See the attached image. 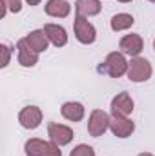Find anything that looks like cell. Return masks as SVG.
Returning <instances> with one entry per match:
<instances>
[{
    "label": "cell",
    "instance_id": "6da1fadb",
    "mask_svg": "<svg viewBox=\"0 0 155 156\" xmlns=\"http://www.w3.org/2000/svg\"><path fill=\"white\" fill-rule=\"evenodd\" d=\"M128 64H130V62L126 60V55H124V53H120V51H112V53L106 55L104 62L99 64L97 71H99L100 75H108V76H112V78H120L128 73Z\"/></svg>",
    "mask_w": 155,
    "mask_h": 156
},
{
    "label": "cell",
    "instance_id": "7a4b0ae2",
    "mask_svg": "<svg viewBox=\"0 0 155 156\" xmlns=\"http://www.w3.org/2000/svg\"><path fill=\"white\" fill-rule=\"evenodd\" d=\"M26 156H62L60 147L51 140H40V138H29L24 144Z\"/></svg>",
    "mask_w": 155,
    "mask_h": 156
},
{
    "label": "cell",
    "instance_id": "3957f363",
    "mask_svg": "<svg viewBox=\"0 0 155 156\" xmlns=\"http://www.w3.org/2000/svg\"><path fill=\"white\" fill-rule=\"evenodd\" d=\"M153 75V67L150 64V60L142 58V56H135L130 60L128 64V73L126 76L130 82H135V83H142V82H148Z\"/></svg>",
    "mask_w": 155,
    "mask_h": 156
},
{
    "label": "cell",
    "instance_id": "277c9868",
    "mask_svg": "<svg viewBox=\"0 0 155 156\" xmlns=\"http://www.w3.org/2000/svg\"><path fill=\"white\" fill-rule=\"evenodd\" d=\"M110 120H112V116L106 111L93 109L89 113V118H88V133H89V136H93V138L102 136L110 129Z\"/></svg>",
    "mask_w": 155,
    "mask_h": 156
},
{
    "label": "cell",
    "instance_id": "5b68a950",
    "mask_svg": "<svg viewBox=\"0 0 155 156\" xmlns=\"http://www.w3.org/2000/svg\"><path fill=\"white\" fill-rule=\"evenodd\" d=\"M73 33H75V38L84 45H91L97 40V29L86 16H78V15L75 16Z\"/></svg>",
    "mask_w": 155,
    "mask_h": 156
},
{
    "label": "cell",
    "instance_id": "8992f818",
    "mask_svg": "<svg viewBox=\"0 0 155 156\" xmlns=\"http://www.w3.org/2000/svg\"><path fill=\"white\" fill-rule=\"evenodd\" d=\"M47 136H49V140L55 142L59 147H64V145L71 144V140L75 138L71 127H68V125H64V123H57V122L47 123Z\"/></svg>",
    "mask_w": 155,
    "mask_h": 156
},
{
    "label": "cell",
    "instance_id": "52a82bcc",
    "mask_svg": "<svg viewBox=\"0 0 155 156\" xmlns=\"http://www.w3.org/2000/svg\"><path fill=\"white\" fill-rule=\"evenodd\" d=\"M133 98L126 93V91H122V93H119L115 94L113 98H112V104H110V109H112V116H126L130 118V115L133 113Z\"/></svg>",
    "mask_w": 155,
    "mask_h": 156
},
{
    "label": "cell",
    "instance_id": "ba28073f",
    "mask_svg": "<svg viewBox=\"0 0 155 156\" xmlns=\"http://www.w3.org/2000/svg\"><path fill=\"white\" fill-rule=\"evenodd\" d=\"M119 49H120V53H124V55L135 58V56H139V55L142 53V49H144V40H142L141 35H137V33L124 35L122 38L119 40Z\"/></svg>",
    "mask_w": 155,
    "mask_h": 156
},
{
    "label": "cell",
    "instance_id": "9c48e42d",
    "mask_svg": "<svg viewBox=\"0 0 155 156\" xmlns=\"http://www.w3.org/2000/svg\"><path fill=\"white\" fill-rule=\"evenodd\" d=\"M42 109L37 107V105H28V107H24L20 113H18V122H20V125L24 127V129H29V131H33V129H37L40 123H42Z\"/></svg>",
    "mask_w": 155,
    "mask_h": 156
},
{
    "label": "cell",
    "instance_id": "30bf717a",
    "mask_svg": "<svg viewBox=\"0 0 155 156\" xmlns=\"http://www.w3.org/2000/svg\"><path fill=\"white\" fill-rule=\"evenodd\" d=\"M17 60L22 67H35L39 64V53L28 45L26 38H20L17 42Z\"/></svg>",
    "mask_w": 155,
    "mask_h": 156
},
{
    "label": "cell",
    "instance_id": "8fae6325",
    "mask_svg": "<svg viewBox=\"0 0 155 156\" xmlns=\"http://www.w3.org/2000/svg\"><path fill=\"white\" fill-rule=\"evenodd\" d=\"M110 131L117 138H128L135 131V123L126 116H112L110 120Z\"/></svg>",
    "mask_w": 155,
    "mask_h": 156
},
{
    "label": "cell",
    "instance_id": "7c38bea8",
    "mask_svg": "<svg viewBox=\"0 0 155 156\" xmlns=\"http://www.w3.org/2000/svg\"><path fill=\"white\" fill-rule=\"evenodd\" d=\"M42 29H44L46 37L49 38V44H53L55 47H64L68 44V31L62 26H59V24H46Z\"/></svg>",
    "mask_w": 155,
    "mask_h": 156
},
{
    "label": "cell",
    "instance_id": "4fadbf2b",
    "mask_svg": "<svg viewBox=\"0 0 155 156\" xmlns=\"http://www.w3.org/2000/svg\"><path fill=\"white\" fill-rule=\"evenodd\" d=\"M44 11L51 18H66L71 13V4L66 0H47L44 5Z\"/></svg>",
    "mask_w": 155,
    "mask_h": 156
},
{
    "label": "cell",
    "instance_id": "5bb4252c",
    "mask_svg": "<svg viewBox=\"0 0 155 156\" xmlns=\"http://www.w3.org/2000/svg\"><path fill=\"white\" fill-rule=\"evenodd\" d=\"M24 38L28 42V45H29L33 51H37L39 55L44 53V51H47V47H49V38L46 37L44 29H33V31H29Z\"/></svg>",
    "mask_w": 155,
    "mask_h": 156
},
{
    "label": "cell",
    "instance_id": "9a60e30c",
    "mask_svg": "<svg viewBox=\"0 0 155 156\" xmlns=\"http://www.w3.org/2000/svg\"><path fill=\"white\" fill-rule=\"evenodd\" d=\"M60 115L66 118L68 122H82L86 116V109L80 102H66L60 107Z\"/></svg>",
    "mask_w": 155,
    "mask_h": 156
},
{
    "label": "cell",
    "instance_id": "2e32d148",
    "mask_svg": "<svg viewBox=\"0 0 155 156\" xmlns=\"http://www.w3.org/2000/svg\"><path fill=\"white\" fill-rule=\"evenodd\" d=\"M102 9L100 0H77L75 2V13L78 16H97Z\"/></svg>",
    "mask_w": 155,
    "mask_h": 156
},
{
    "label": "cell",
    "instance_id": "e0dca14e",
    "mask_svg": "<svg viewBox=\"0 0 155 156\" xmlns=\"http://www.w3.org/2000/svg\"><path fill=\"white\" fill-rule=\"evenodd\" d=\"M133 24H135V18H133V15H130V13H117V15L112 16V20H110V27H112V31H115V33H120V31L130 29Z\"/></svg>",
    "mask_w": 155,
    "mask_h": 156
},
{
    "label": "cell",
    "instance_id": "ac0fdd59",
    "mask_svg": "<svg viewBox=\"0 0 155 156\" xmlns=\"http://www.w3.org/2000/svg\"><path fill=\"white\" fill-rule=\"evenodd\" d=\"M0 2H2V16H6L7 11L11 13L22 11V0H0Z\"/></svg>",
    "mask_w": 155,
    "mask_h": 156
},
{
    "label": "cell",
    "instance_id": "d6986e66",
    "mask_svg": "<svg viewBox=\"0 0 155 156\" xmlns=\"http://www.w3.org/2000/svg\"><path fill=\"white\" fill-rule=\"evenodd\" d=\"M70 156H95V149L88 144H78V145L73 147Z\"/></svg>",
    "mask_w": 155,
    "mask_h": 156
},
{
    "label": "cell",
    "instance_id": "ffe728a7",
    "mask_svg": "<svg viewBox=\"0 0 155 156\" xmlns=\"http://www.w3.org/2000/svg\"><path fill=\"white\" fill-rule=\"evenodd\" d=\"M0 53H2V64H0V67L4 69V67L9 66V58H11V49H9V45H7V44H2V45H0Z\"/></svg>",
    "mask_w": 155,
    "mask_h": 156
},
{
    "label": "cell",
    "instance_id": "44dd1931",
    "mask_svg": "<svg viewBox=\"0 0 155 156\" xmlns=\"http://www.w3.org/2000/svg\"><path fill=\"white\" fill-rule=\"evenodd\" d=\"M40 2H42V0H26V4H28V5H39Z\"/></svg>",
    "mask_w": 155,
    "mask_h": 156
},
{
    "label": "cell",
    "instance_id": "7402d4cb",
    "mask_svg": "<svg viewBox=\"0 0 155 156\" xmlns=\"http://www.w3.org/2000/svg\"><path fill=\"white\" fill-rule=\"evenodd\" d=\"M137 156H155V154H152V153H141V154H137Z\"/></svg>",
    "mask_w": 155,
    "mask_h": 156
},
{
    "label": "cell",
    "instance_id": "603a6c76",
    "mask_svg": "<svg viewBox=\"0 0 155 156\" xmlns=\"http://www.w3.org/2000/svg\"><path fill=\"white\" fill-rule=\"evenodd\" d=\"M117 2H120V4H128V2H131V0H117Z\"/></svg>",
    "mask_w": 155,
    "mask_h": 156
},
{
    "label": "cell",
    "instance_id": "cb8c5ba5",
    "mask_svg": "<svg viewBox=\"0 0 155 156\" xmlns=\"http://www.w3.org/2000/svg\"><path fill=\"white\" fill-rule=\"evenodd\" d=\"M148 2H152V4H155V0H148Z\"/></svg>",
    "mask_w": 155,
    "mask_h": 156
},
{
    "label": "cell",
    "instance_id": "d4e9b609",
    "mask_svg": "<svg viewBox=\"0 0 155 156\" xmlns=\"http://www.w3.org/2000/svg\"><path fill=\"white\" fill-rule=\"evenodd\" d=\"M153 49H155V40H153Z\"/></svg>",
    "mask_w": 155,
    "mask_h": 156
}]
</instances>
